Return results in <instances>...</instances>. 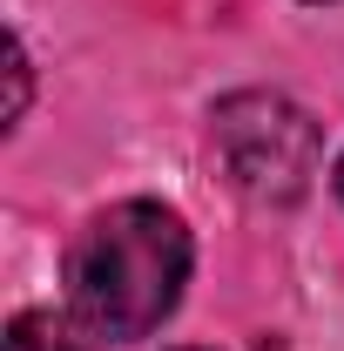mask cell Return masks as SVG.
<instances>
[{
  "label": "cell",
  "instance_id": "1",
  "mask_svg": "<svg viewBox=\"0 0 344 351\" xmlns=\"http://www.w3.org/2000/svg\"><path fill=\"white\" fill-rule=\"evenodd\" d=\"M189 230L162 203H115L68 250V298L95 338L135 345L149 338L189 284Z\"/></svg>",
  "mask_w": 344,
  "mask_h": 351
},
{
  "label": "cell",
  "instance_id": "2",
  "mask_svg": "<svg viewBox=\"0 0 344 351\" xmlns=\"http://www.w3.org/2000/svg\"><path fill=\"white\" fill-rule=\"evenodd\" d=\"M210 142H216L223 176H230L250 203H297L304 189H310V176H317V156H324L317 122L304 115L297 101L263 95V88L216 101Z\"/></svg>",
  "mask_w": 344,
  "mask_h": 351
},
{
  "label": "cell",
  "instance_id": "3",
  "mask_svg": "<svg viewBox=\"0 0 344 351\" xmlns=\"http://www.w3.org/2000/svg\"><path fill=\"white\" fill-rule=\"evenodd\" d=\"M7 351H82L54 317H41V311H21L14 324H7Z\"/></svg>",
  "mask_w": 344,
  "mask_h": 351
},
{
  "label": "cell",
  "instance_id": "4",
  "mask_svg": "<svg viewBox=\"0 0 344 351\" xmlns=\"http://www.w3.org/2000/svg\"><path fill=\"white\" fill-rule=\"evenodd\" d=\"M7 75H14V101H7V122H21V108H27V54H21V41L7 47Z\"/></svg>",
  "mask_w": 344,
  "mask_h": 351
},
{
  "label": "cell",
  "instance_id": "5",
  "mask_svg": "<svg viewBox=\"0 0 344 351\" xmlns=\"http://www.w3.org/2000/svg\"><path fill=\"white\" fill-rule=\"evenodd\" d=\"M338 196H344V162H338Z\"/></svg>",
  "mask_w": 344,
  "mask_h": 351
}]
</instances>
